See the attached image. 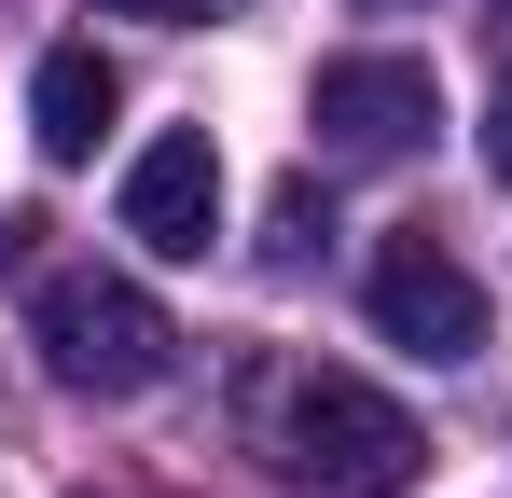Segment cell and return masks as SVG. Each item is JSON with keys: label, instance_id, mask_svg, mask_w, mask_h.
Segmentation results:
<instances>
[{"label": "cell", "instance_id": "cell-11", "mask_svg": "<svg viewBox=\"0 0 512 498\" xmlns=\"http://www.w3.org/2000/svg\"><path fill=\"white\" fill-rule=\"evenodd\" d=\"M360 14H429V0H360Z\"/></svg>", "mask_w": 512, "mask_h": 498}, {"label": "cell", "instance_id": "cell-9", "mask_svg": "<svg viewBox=\"0 0 512 498\" xmlns=\"http://www.w3.org/2000/svg\"><path fill=\"white\" fill-rule=\"evenodd\" d=\"M485 166L512 180V70H499V97H485Z\"/></svg>", "mask_w": 512, "mask_h": 498}, {"label": "cell", "instance_id": "cell-12", "mask_svg": "<svg viewBox=\"0 0 512 498\" xmlns=\"http://www.w3.org/2000/svg\"><path fill=\"white\" fill-rule=\"evenodd\" d=\"M499 14H512V0H499Z\"/></svg>", "mask_w": 512, "mask_h": 498}, {"label": "cell", "instance_id": "cell-10", "mask_svg": "<svg viewBox=\"0 0 512 498\" xmlns=\"http://www.w3.org/2000/svg\"><path fill=\"white\" fill-rule=\"evenodd\" d=\"M42 249V208H0V263H28Z\"/></svg>", "mask_w": 512, "mask_h": 498}, {"label": "cell", "instance_id": "cell-3", "mask_svg": "<svg viewBox=\"0 0 512 498\" xmlns=\"http://www.w3.org/2000/svg\"><path fill=\"white\" fill-rule=\"evenodd\" d=\"M429 125H443L429 56H333L319 70V153L333 166H402Z\"/></svg>", "mask_w": 512, "mask_h": 498}, {"label": "cell", "instance_id": "cell-1", "mask_svg": "<svg viewBox=\"0 0 512 498\" xmlns=\"http://www.w3.org/2000/svg\"><path fill=\"white\" fill-rule=\"evenodd\" d=\"M28 319H42L56 388H84V402H139V388H167V360H180L167 305H153L139 277H111V263H56Z\"/></svg>", "mask_w": 512, "mask_h": 498}, {"label": "cell", "instance_id": "cell-5", "mask_svg": "<svg viewBox=\"0 0 512 498\" xmlns=\"http://www.w3.org/2000/svg\"><path fill=\"white\" fill-rule=\"evenodd\" d=\"M125 236L153 263H208V236H222V153H208V125H167L125 166Z\"/></svg>", "mask_w": 512, "mask_h": 498}, {"label": "cell", "instance_id": "cell-6", "mask_svg": "<svg viewBox=\"0 0 512 498\" xmlns=\"http://www.w3.org/2000/svg\"><path fill=\"white\" fill-rule=\"evenodd\" d=\"M111 111H125V70H111L97 42H56L42 83H28V139H42L56 166H84L97 139H111Z\"/></svg>", "mask_w": 512, "mask_h": 498}, {"label": "cell", "instance_id": "cell-4", "mask_svg": "<svg viewBox=\"0 0 512 498\" xmlns=\"http://www.w3.org/2000/svg\"><path fill=\"white\" fill-rule=\"evenodd\" d=\"M374 332L416 346V360H471V346H485V277L416 222V236L374 249Z\"/></svg>", "mask_w": 512, "mask_h": 498}, {"label": "cell", "instance_id": "cell-2", "mask_svg": "<svg viewBox=\"0 0 512 498\" xmlns=\"http://www.w3.org/2000/svg\"><path fill=\"white\" fill-rule=\"evenodd\" d=\"M277 443H291V471L319 498H402L429 457V429L388 388H360V374H291L277 388Z\"/></svg>", "mask_w": 512, "mask_h": 498}, {"label": "cell", "instance_id": "cell-7", "mask_svg": "<svg viewBox=\"0 0 512 498\" xmlns=\"http://www.w3.org/2000/svg\"><path fill=\"white\" fill-rule=\"evenodd\" d=\"M319 249H333V194H319V180H291V194H277V222H263V263H277V277H305Z\"/></svg>", "mask_w": 512, "mask_h": 498}, {"label": "cell", "instance_id": "cell-8", "mask_svg": "<svg viewBox=\"0 0 512 498\" xmlns=\"http://www.w3.org/2000/svg\"><path fill=\"white\" fill-rule=\"evenodd\" d=\"M111 14H153V28H208V14H236V0H111Z\"/></svg>", "mask_w": 512, "mask_h": 498}]
</instances>
